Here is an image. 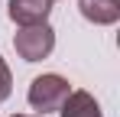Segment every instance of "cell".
Returning a JSON list of instances; mask_svg holds the SVG:
<instances>
[{
  "instance_id": "1",
  "label": "cell",
  "mask_w": 120,
  "mask_h": 117,
  "mask_svg": "<svg viewBox=\"0 0 120 117\" xmlns=\"http://www.w3.org/2000/svg\"><path fill=\"white\" fill-rule=\"evenodd\" d=\"M13 49L23 62H42L55 49V29L49 23H33V26H16Z\"/></svg>"
},
{
  "instance_id": "2",
  "label": "cell",
  "mask_w": 120,
  "mask_h": 117,
  "mask_svg": "<svg viewBox=\"0 0 120 117\" xmlns=\"http://www.w3.org/2000/svg\"><path fill=\"white\" fill-rule=\"evenodd\" d=\"M71 91V85H68V78L55 75V72H49V75H36L33 78V85H29V107L33 111H39V114H49V111H59L62 104H65V98Z\"/></svg>"
},
{
  "instance_id": "3",
  "label": "cell",
  "mask_w": 120,
  "mask_h": 117,
  "mask_svg": "<svg viewBox=\"0 0 120 117\" xmlns=\"http://www.w3.org/2000/svg\"><path fill=\"white\" fill-rule=\"evenodd\" d=\"M55 0H10L7 3V16L16 26H33V23H49Z\"/></svg>"
},
{
  "instance_id": "4",
  "label": "cell",
  "mask_w": 120,
  "mask_h": 117,
  "mask_svg": "<svg viewBox=\"0 0 120 117\" xmlns=\"http://www.w3.org/2000/svg\"><path fill=\"white\" fill-rule=\"evenodd\" d=\"M78 10L94 26H114L120 20V0H78Z\"/></svg>"
},
{
  "instance_id": "5",
  "label": "cell",
  "mask_w": 120,
  "mask_h": 117,
  "mask_svg": "<svg viewBox=\"0 0 120 117\" xmlns=\"http://www.w3.org/2000/svg\"><path fill=\"white\" fill-rule=\"evenodd\" d=\"M62 117H104L101 114V104L94 101L91 91H81V88H71L68 98H65V104L59 107Z\"/></svg>"
},
{
  "instance_id": "6",
  "label": "cell",
  "mask_w": 120,
  "mask_h": 117,
  "mask_svg": "<svg viewBox=\"0 0 120 117\" xmlns=\"http://www.w3.org/2000/svg\"><path fill=\"white\" fill-rule=\"evenodd\" d=\"M13 91V75H10V65L0 58V101H7Z\"/></svg>"
},
{
  "instance_id": "7",
  "label": "cell",
  "mask_w": 120,
  "mask_h": 117,
  "mask_svg": "<svg viewBox=\"0 0 120 117\" xmlns=\"http://www.w3.org/2000/svg\"><path fill=\"white\" fill-rule=\"evenodd\" d=\"M13 117H42V114H13Z\"/></svg>"
}]
</instances>
